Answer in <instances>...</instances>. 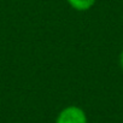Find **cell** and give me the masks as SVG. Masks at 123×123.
Here are the masks:
<instances>
[{
  "mask_svg": "<svg viewBox=\"0 0 123 123\" xmlns=\"http://www.w3.org/2000/svg\"><path fill=\"white\" fill-rule=\"evenodd\" d=\"M55 123H88V119L81 107L71 105L64 107L58 113Z\"/></svg>",
  "mask_w": 123,
  "mask_h": 123,
  "instance_id": "cell-1",
  "label": "cell"
},
{
  "mask_svg": "<svg viewBox=\"0 0 123 123\" xmlns=\"http://www.w3.org/2000/svg\"><path fill=\"white\" fill-rule=\"evenodd\" d=\"M68 3L77 11H87L95 4V0H68Z\"/></svg>",
  "mask_w": 123,
  "mask_h": 123,
  "instance_id": "cell-2",
  "label": "cell"
},
{
  "mask_svg": "<svg viewBox=\"0 0 123 123\" xmlns=\"http://www.w3.org/2000/svg\"><path fill=\"white\" fill-rule=\"evenodd\" d=\"M119 62H121V67H122V69H123V51H122V53H121V57H119Z\"/></svg>",
  "mask_w": 123,
  "mask_h": 123,
  "instance_id": "cell-3",
  "label": "cell"
}]
</instances>
